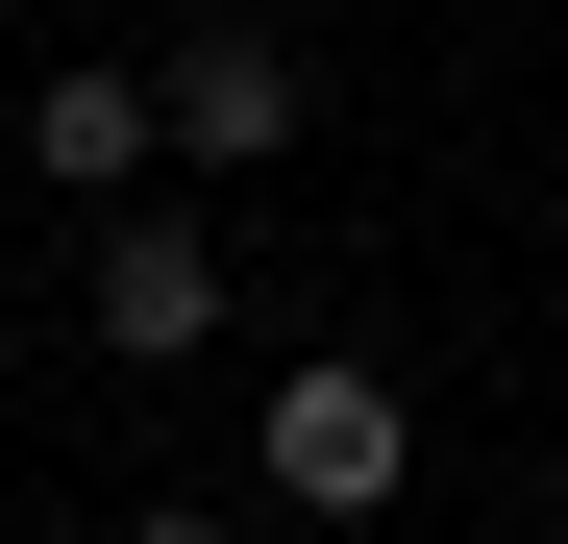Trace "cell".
Returning <instances> with one entry per match:
<instances>
[{"label": "cell", "mask_w": 568, "mask_h": 544, "mask_svg": "<svg viewBox=\"0 0 568 544\" xmlns=\"http://www.w3.org/2000/svg\"><path fill=\"white\" fill-rule=\"evenodd\" d=\"M26 173H50V199H149V173H173V124H149V74H124V50H74V74H26Z\"/></svg>", "instance_id": "cell-4"}, {"label": "cell", "mask_w": 568, "mask_h": 544, "mask_svg": "<svg viewBox=\"0 0 568 544\" xmlns=\"http://www.w3.org/2000/svg\"><path fill=\"white\" fill-rule=\"evenodd\" d=\"M544 544H568V520H544Z\"/></svg>", "instance_id": "cell-7"}, {"label": "cell", "mask_w": 568, "mask_h": 544, "mask_svg": "<svg viewBox=\"0 0 568 544\" xmlns=\"http://www.w3.org/2000/svg\"><path fill=\"white\" fill-rule=\"evenodd\" d=\"M0 372H26V272H0Z\"/></svg>", "instance_id": "cell-6"}, {"label": "cell", "mask_w": 568, "mask_h": 544, "mask_svg": "<svg viewBox=\"0 0 568 544\" xmlns=\"http://www.w3.org/2000/svg\"><path fill=\"white\" fill-rule=\"evenodd\" d=\"M74 322H100L124 372H199V346H223V223H199V199H124L100 272H74Z\"/></svg>", "instance_id": "cell-3"}, {"label": "cell", "mask_w": 568, "mask_h": 544, "mask_svg": "<svg viewBox=\"0 0 568 544\" xmlns=\"http://www.w3.org/2000/svg\"><path fill=\"white\" fill-rule=\"evenodd\" d=\"M247 471H272V520H396V495H420V421H396V372L297 346V372L247 396Z\"/></svg>", "instance_id": "cell-1"}, {"label": "cell", "mask_w": 568, "mask_h": 544, "mask_svg": "<svg viewBox=\"0 0 568 544\" xmlns=\"http://www.w3.org/2000/svg\"><path fill=\"white\" fill-rule=\"evenodd\" d=\"M124 544H247V520H223V495H149V520H124Z\"/></svg>", "instance_id": "cell-5"}, {"label": "cell", "mask_w": 568, "mask_h": 544, "mask_svg": "<svg viewBox=\"0 0 568 544\" xmlns=\"http://www.w3.org/2000/svg\"><path fill=\"white\" fill-rule=\"evenodd\" d=\"M149 124H173V173H272L322 124V74H297V26H173L149 50Z\"/></svg>", "instance_id": "cell-2"}]
</instances>
